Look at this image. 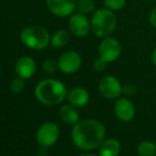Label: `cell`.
<instances>
[{"label":"cell","instance_id":"8","mask_svg":"<svg viewBox=\"0 0 156 156\" xmlns=\"http://www.w3.org/2000/svg\"><path fill=\"white\" fill-rule=\"evenodd\" d=\"M58 69L66 74H71L76 72L82 65V58L76 51L69 50L60 56L58 61Z\"/></svg>","mask_w":156,"mask_h":156},{"label":"cell","instance_id":"14","mask_svg":"<svg viewBox=\"0 0 156 156\" xmlns=\"http://www.w3.org/2000/svg\"><path fill=\"white\" fill-rule=\"evenodd\" d=\"M120 142L115 138H109L101 144L99 155L100 156H117L120 153Z\"/></svg>","mask_w":156,"mask_h":156},{"label":"cell","instance_id":"9","mask_svg":"<svg viewBox=\"0 0 156 156\" xmlns=\"http://www.w3.org/2000/svg\"><path fill=\"white\" fill-rule=\"evenodd\" d=\"M99 90L104 98L108 100L119 98L122 93V85L120 81L114 76H105L99 83Z\"/></svg>","mask_w":156,"mask_h":156},{"label":"cell","instance_id":"21","mask_svg":"<svg viewBox=\"0 0 156 156\" xmlns=\"http://www.w3.org/2000/svg\"><path fill=\"white\" fill-rule=\"evenodd\" d=\"M58 68V64L54 60H46L43 63V69L46 73H53Z\"/></svg>","mask_w":156,"mask_h":156},{"label":"cell","instance_id":"11","mask_svg":"<svg viewBox=\"0 0 156 156\" xmlns=\"http://www.w3.org/2000/svg\"><path fill=\"white\" fill-rule=\"evenodd\" d=\"M115 115L121 121H131L135 116V107L132 101L127 98H119L115 103Z\"/></svg>","mask_w":156,"mask_h":156},{"label":"cell","instance_id":"10","mask_svg":"<svg viewBox=\"0 0 156 156\" xmlns=\"http://www.w3.org/2000/svg\"><path fill=\"white\" fill-rule=\"evenodd\" d=\"M47 8L58 17L71 16L76 10V0H47Z\"/></svg>","mask_w":156,"mask_h":156},{"label":"cell","instance_id":"26","mask_svg":"<svg viewBox=\"0 0 156 156\" xmlns=\"http://www.w3.org/2000/svg\"><path fill=\"white\" fill-rule=\"evenodd\" d=\"M80 156H96V155H93V154H82Z\"/></svg>","mask_w":156,"mask_h":156},{"label":"cell","instance_id":"18","mask_svg":"<svg viewBox=\"0 0 156 156\" xmlns=\"http://www.w3.org/2000/svg\"><path fill=\"white\" fill-rule=\"evenodd\" d=\"M76 10L82 14H91L96 11V2L94 0H76Z\"/></svg>","mask_w":156,"mask_h":156},{"label":"cell","instance_id":"1","mask_svg":"<svg viewBox=\"0 0 156 156\" xmlns=\"http://www.w3.org/2000/svg\"><path fill=\"white\" fill-rule=\"evenodd\" d=\"M72 141L79 149L90 151L101 146L105 138V127L100 121L87 119L74 124L71 133Z\"/></svg>","mask_w":156,"mask_h":156},{"label":"cell","instance_id":"4","mask_svg":"<svg viewBox=\"0 0 156 156\" xmlns=\"http://www.w3.org/2000/svg\"><path fill=\"white\" fill-rule=\"evenodd\" d=\"M20 41L26 47L33 50L45 49L51 41L48 30L41 26H29L20 32Z\"/></svg>","mask_w":156,"mask_h":156},{"label":"cell","instance_id":"2","mask_svg":"<svg viewBox=\"0 0 156 156\" xmlns=\"http://www.w3.org/2000/svg\"><path fill=\"white\" fill-rule=\"evenodd\" d=\"M67 94L66 86L54 79H47L37 84L35 96L46 105H56L63 102Z\"/></svg>","mask_w":156,"mask_h":156},{"label":"cell","instance_id":"6","mask_svg":"<svg viewBox=\"0 0 156 156\" xmlns=\"http://www.w3.org/2000/svg\"><path fill=\"white\" fill-rule=\"evenodd\" d=\"M58 136L60 129L58 125L54 122H46L37 131L36 139L43 148H49L58 141Z\"/></svg>","mask_w":156,"mask_h":156},{"label":"cell","instance_id":"7","mask_svg":"<svg viewBox=\"0 0 156 156\" xmlns=\"http://www.w3.org/2000/svg\"><path fill=\"white\" fill-rule=\"evenodd\" d=\"M68 27L70 32L76 37H85L91 31L90 20L87 18L86 15L80 12L73 13L71 16H69Z\"/></svg>","mask_w":156,"mask_h":156},{"label":"cell","instance_id":"3","mask_svg":"<svg viewBox=\"0 0 156 156\" xmlns=\"http://www.w3.org/2000/svg\"><path fill=\"white\" fill-rule=\"evenodd\" d=\"M91 31L99 38L111 36L117 27V16L115 12L106 8H101L93 13L90 19Z\"/></svg>","mask_w":156,"mask_h":156},{"label":"cell","instance_id":"24","mask_svg":"<svg viewBox=\"0 0 156 156\" xmlns=\"http://www.w3.org/2000/svg\"><path fill=\"white\" fill-rule=\"evenodd\" d=\"M149 21H150V25L156 29V6H154V8L152 9V11L150 12V15H149Z\"/></svg>","mask_w":156,"mask_h":156},{"label":"cell","instance_id":"5","mask_svg":"<svg viewBox=\"0 0 156 156\" xmlns=\"http://www.w3.org/2000/svg\"><path fill=\"white\" fill-rule=\"evenodd\" d=\"M122 53V47L120 41L113 36L102 38L99 45V58L106 63H114L120 58Z\"/></svg>","mask_w":156,"mask_h":156},{"label":"cell","instance_id":"15","mask_svg":"<svg viewBox=\"0 0 156 156\" xmlns=\"http://www.w3.org/2000/svg\"><path fill=\"white\" fill-rule=\"evenodd\" d=\"M60 117L66 124H76L79 122V113L69 105H64L61 108Z\"/></svg>","mask_w":156,"mask_h":156},{"label":"cell","instance_id":"17","mask_svg":"<svg viewBox=\"0 0 156 156\" xmlns=\"http://www.w3.org/2000/svg\"><path fill=\"white\" fill-rule=\"evenodd\" d=\"M137 153L140 156H155L156 144L150 140H144L137 146Z\"/></svg>","mask_w":156,"mask_h":156},{"label":"cell","instance_id":"22","mask_svg":"<svg viewBox=\"0 0 156 156\" xmlns=\"http://www.w3.org/2000/svg\"><path fill=\"white\" fill-rule=\"evenodd\" d=\"M107 65H108V63H106L105 61H103L101 58H98L97 60H94V62L93 64L94 69L96 70V71H98V72L104 71V70L106 69Z\"/></svg>","mask_w":156,"mask_h":156},{"label":"cell","instance_id":"20","mask_svg":"<svg viewBox=\"0 0 156 156\" xmlns=\"http://www.w3.org/2000/svg\"><path fill=\"white\" fill-rule=\"evenodd\" d=\"M10 88H11V90H12V93H14V94L21 93V91L23 90V88H25L23 79L18 76V78L12 80V82H11V84H10Z\"/></svg>","mask_w":156,"mask_h":156},{"label":"cell","instance_id":"25","mask_svg":"<svg viewBox=\"0 0 156 156\" xmlns=\"http://www.w3.org/2000/svg\"><path fill=\"white\" fill-rule=\"evenodd\" d=\"M151 62H152L153 65L156 67V48L153 50L152 54H151Z\"/></svg>","mask_w":156,"mask_h":156},{"label":"cell","instance_id":"13","mask_svg":"<svg viewBox=\"0 0 156 156\" xmlns=\"http://www.w3.org/2000/svg\"><path fill=\"white\" fill-rule=\"evenodd\" d=\"M68 101H69L73 106L83 107L88 103L89 94L85 88L76 87V88H73L68 94Z\"/></svg>","mask_w":156,"mask_h":156},{"label":"cell","instance_id":"19","mask_svg":"<svg viewBox=\"0 0 156 156\" xmlns=\"http://www.w3.org/2000/svg\"><path fill=\"white\" fill-rule=\"evenodd\" d=\"M103 4H104V8L113 12H119L125 6L126 0H104Z\"/></svg>","mask_w":156,"mask_h":156},{"label":"cell","instance_id":"23","mask_svg":"<svg viewBox=\"0 0 156 156\" xmlns=\"http://www.w3.org/2000/svg\"><path fill=\"white\" fill-rule=\"evenodd\" d=\"M136 91H137V88L132 83H126V84L122 85V93L126 96H133L136 94Z\"/></svg>","mask_w":156,"mask_h":156},{"label":"cell","instance_id":"16","mask_svg":"<svg viewBox=\"0 0 156 156\" xmlns=\"http://www.w3.org/2000/svg\"><path fill=\"white\" fill-rule=\"evenodd\" d=\"M69 39H70L69 32L66 31V30H58V31H56L52 35L50 43H51L52 47L62 48V47H65V46L69 43Z\"/></svg>","mask_w":156,"mask_h":156},{"label":"cell","instance_id":"12","mask_svg":"<svg viewBox=\"0 0 156 156\" xmlns=\"http://www.w3.org/2000/svg\"><path fill=\"white\" fill-rule=\"evenodd\" d=\"M35 70H36V64L30 56H23L18 58V61L15 64V72L19 78L23 80L31 78L35 73Z\"/></svg>","mask_w":156,"mask_h":156}]
</instances>
